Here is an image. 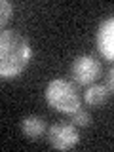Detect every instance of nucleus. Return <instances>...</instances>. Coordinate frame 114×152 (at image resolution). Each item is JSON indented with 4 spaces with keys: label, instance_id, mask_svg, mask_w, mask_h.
I'll use <instances>...</instances> for the list:
<instances>
[{
    "label": "nucleus",
    "instance_id": "f257e3e1",
    "mask_svg": "<svg viewBox=\"0 0 114 152\" xmlns=\"http://www.w3.org/2000/svg\"><path fill=\"white\" fill-rule=\"evenodd\" d=\"M32 59L31 42L17 31H0V78L12 80L28 66Z\"/></svg>",
    "mask_w": 114,
    "mask_h": 152
},
{
    "label": "nucleus",
    "instance_id": "7ed1b4c3",
    "mask_svg": "<svg viewBox=\"0 0 114 152\" xmlns=\"http://www.w3.org/2000/svg\"><path fill=\"white\" fill-rule=\"evenodd\" d=\"M101 70H103L101 61H99L95 55H91V53L78 55L72 61V66H70V74H72L74 82L78 86L95 84L97 78L101 76Z\"/></svg>",
    "mask_w": 114,
    "mask_h": 152
},
{
    "label": "nucleus",
    "instance_id": "f03ea898",
    "mask_svg": "<svg viewBox=\"0 0 114 152\" xmlns=\"http://www.w3.org/2000/svg\"><path fill=\"white\" fill-rule=\"evenodd\" d=\"M46 103L50 108L61 114H72L76 108H80V93L72 82L65 78H53L46 86L44 91Z\"/></svg>",
    "mask_w": 114,
    "mask_h": 152
},
{
    "label": "nucleus",
    "instance_id": "39448f33",
    "mask_svg": "<svg viewBox=\"0 0 114 152\" xmlns=\"http://www.w3.org/2000/svg\"><path fill=\"white\" fill-rule=\"evenodd\" d=\"M95 46L107 61L114 59V17H108L99 23L95 32Z\"/></svg>",
    "mask_w": 114,
    "mask_h": 152
},
{
    "label": "nucleus",
    "instance_id": "9d476101",
    "mask_svg": "<svg viewBox=\"0 0 114 152\" xmlns=\"http://www.w3.org/2000/svg\"><path fill=\"white\" fill-rule=\"evenodd\" d=\"M112 76H114V72H112V69H110V70H108V76H107V84H104L108 89H110V91H112V82H114Z\"/></svg>",
    "mask_w": 114,
    "mask_h": 152
},
{
    "label": "nucleus",
    "instance_id": "6e6552de",
    "mask_svg": "<svg viewBox=\"0 0 114 152\" xmlns=\"http://www.w3.org/2000/svg\"><path fill=\"white\" fill-rule=\"evenodd\" d=\"M69 116H70V122H72L76 127H88L89 124H91V116H89V112L84 110V108H76Z\"/></svg>",
    "mask_w": 114,
    "mask_h": 152
},
{
    "label": "nucleus",
    "instance_id": "1a4fd4ad",
    "mask_svg": "<svg viewBox=\"0 0 114 152\" xmlns=\"http://www.w3.org/2000/svg\"><path fill=\"white\" fill-rule=\"evenodd\" d=\"M13 13V6L8 2V0H0V31L4 28V25L10 21V17H12Z\"/></svg>",
    "mask_w": 114,
    "mask_h": 152
},
{
    "label": "nucleus",
    "instance_id": "20e7f679",
    "mask_svg": "<svg viewBox=\"0 0 114 152\" xmlns=\"http://www.w3.org/2000/svg\"><path fill=\"white\" fill-rule=\"evenodd\" d=\"M48 141L55 150H70L80 142V133L74 124H53L48 129Z\"/></svg>",
    "mask_w": 114,
    "mask_h": 152
},
{
    "label": "nucleus",
    "instance_id": "0eeeda50",
    "mask_svg": "<svg viewBox=\"0 0 114 152\" xmlns=\"http://www.w3.org/2000/svg\"><path fill=\"white\" fill-rule=\"evenodd\" d=\"M110 95H112V91L104 84H89V86H86L84 101L89 107H101V104H104L110 99Z\"/></svg>",
    "mask_w": 114,
    "mask_h": 152
},
{
    "label": "nucleus",
    "instance_id": "423d86ee",
    "mask_svg": "<svg viewBox=\"0 0 114 152\" xmlns=\"http://www.w3.org/2000/svg\"><path fill=\"white\" fill-rule=\"evenodd\" d=\"M46 129L48 127H46V122L42 116L31 114V116H25L21 120V131L28 141H40L46 135Z\"/></svg>",
    "mask_w": 114,
    "mask_h": 152
}]
</instances>
